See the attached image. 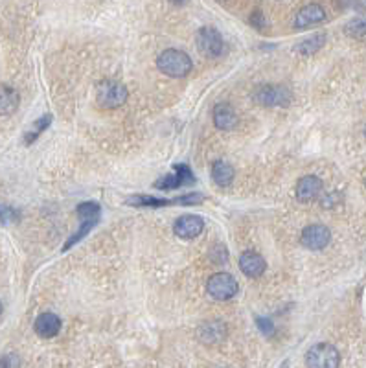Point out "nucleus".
Here are the masks:
<instances>
[{
  "instance_id": "obj_28",
  "label": "nucleus",
  "mask_w": 366,
  "mask_h": 368,
  "mask_svg": "<svg viewBox=\"0 0 366 368\" xmlns=\"http://www.w3.org/2000/svg\"><path fill=\"white\" fill-rule=\"evenodd\" d=\"M169 2H174L175 6H183V4H186L188 0H169Z\"/></svg>"
},
{
  "instance_id": "obj_14",
  "label": "nucleus",
  "mask_w": 366,
  "mask_h": 368,
  "mask_svg": "<svg viewBox=\"0 0 366 368\" xmlns=\"http://www.w3.org/2000/svg\"><path fill=\"white\" fill-rule=\"evenodd\" d=\"M228 335L227 324L223 320H208L197 328V339L203 344L223 343Z\"/></svg>"
},
{
  "instance_id": "obj_19",
  "label": "nucleus",
  "mask_w": 366,
  "mask_h": 368,
  "mask_svg": "<svg viewBox=\"0 0 366 368\" xmlns=\"http://www.w3.org/2000/svg\"><path fill=\"white\" fill-rule=\"evenodd\" d=\"M234 177H236V171L228 162L225 160H216L212 166V179L213 183L221 186V188H228L232 184Z\"/></svg>"
},
{
  "instance_id": "obj_29",
  "label": "nucleus",
  "mask_w": 366,
  "mask_h": 368,
  "mask_svg": "<svg viewBox=\"0 0 366 368\" xmlns=\"http://www.w3.org/2000/svg\"><path fill=\"white\" fill-rule=\"evenodd\" d=\"M2 311H4V306H2V302H0V315H2Z\"/></svg>"
},
{
  "instance_id": "obj_22",
  "label": "nucleus",
  "mask_w": 366,
  "mask_h": 368,
  "mask_svg": "<svg viewBox=\"0 0 366 368\" xmlns=\"http://www.w3.org/2000/svg\"><path fill=\"white\" fill-rule=\"evenodd\" d=\"M344 31L353 39H363V37H366V19H351L344 26Z\"/></svg>"
},
{
  "instance_id": "obj_15",
  "label": "nucleus",
  "mask_w": 366,
  "mask_h": 368,
  "mask_svg": "<svg viewBox=\"0 0 366 368\" xmlns=\"http://www.w3.org/2000/svg\"><path fill=\"white\" fill-rule=\"evenodd\" d=\"M239 269L247 278H260L267 269V262L256 250H245L239 256Z\"/></svg>"
},
{
  "instance_id": "obj_3",
  "label": "nucleus",
  "mask_w": 366,
  "mask_h": 368,
  "mask_svg": "<svg viewBox=\"0 0 366 368\" xmlns=\"http://www.w3.org/2000/svg\"><path fill=\"white\" fill-rule=\"evenodd\" d=\"M204 197L197 192L193 194H184L175 199H164V197H151V195H134L129 197L127 204L134 208H164V206H171V204H183V206H192V204L203 203Z\"/></svg>"
},
{
  "instance_id": "obj_26",
  "label": "nucleus",
  "mask_w": 366,
  "mask_h": 368,
  "mask_svg": "<svg viewBox=\"0 0 366 368\" xmlns=\"http://www.w3.org/2000/svg\"><path fill=\"white\" fill-rule=\"evenodd\" d=\"M256 324H258V330H260V332H262L265 337H269V335L274 334V324H272L271 318L256 317Z\"/></svg>"
},
{
  "instance_id": "obj_20",
  "label": "nucleus",
  "mask_w": 366,
  "mask_h": 368,
  "mask_svg": "<svg viewBox=\"0 0 366 368\" xmlns=\"http://www.w3.org/2000/svg\"><path fill=\"white\" fill-rule=\"evenodd\" d=\"M324 45H326V34H315L311 37H307V39L300 41L295 50H297V54L304 55V57H309V55L317 54Z\"/></svg>"
},
{
  "instance_id": "obj_32",
  "label": "nucleus",
  "mask_w": 366,
  "mask_h": 368,
  "mask_svg": "<svg viewBox=\"0 0 366 368\" xmlns=\"http://www.w3.org/2000/svg\"><path fill=\"white\" fill-rule=\"evenodd\" d=\"M365 184H366V183H365Z\"/></svg>"
},
{
  "instance_id": "obj_30",
  "label": "nucleus",
  "mask_w": 366,
  "mask_h": 368,
  "mask_svg": "<svg viewBox=\"0 0 366 368\" xmlns=\"http://www.w3.org/2000/svg\"><path fill=\"white\" fill-rule=\"evenodd\" d=\"M216 2H221V4H225V2H228V0H216Z\"/></svg>"
},
{
  "instance_id": "obj_25",
  "label": "nucleus",
  "mask_w": 366,
  "mask_h": 368,
  "mask_svg": "<svg viewBox=\"0 0 366 368\" xmlns=\"http://www.w3.org/2000/svg\"><path fill=\"white\" fill-rule=\"evenodd\" d=\"M210 258H212V262H216V264H219V265L227 264V260H228L227 247H225V245H216V247L212 249V253H210Z\"/></svg>"
},
{
  "instance_id": "obj_23",
  "label": "nucleus",
  "mask_w": 366,
  "mask_h": 368,
  "mask_svg": "<svg viewBox=\"0 0 366 368\" xmlns=\"http://www.w3.org/2000/svg\"><path fill=\"white\" fill-rule=\"evenodd\" d=\"M20 212L10 204H2L0 203V223L2 225H13L20 221Z\"/></svg>"
},
{
  "instance_id": "obj_10",
  "label": "nucleus",
  "mask_w": 366,
  "mask_h": 368,
  "mask_svg": "<svg viewBox=\"0 0 366 368\" xmlns=\"http://www.w3.org/2000/svg\"><path fill=\"white\" fill-rule=\"evenodd\" d=\"M330 241H332V232H330L326 225L321 223L306 227L302 230V236H300V243L307 250H324L330 245Z\"/></svg>"
},
{
  "instance_id": "obj_24",
  "label": "nucleus",
  "mask_w": 366,
  "mask_h": 368,
  "mask_svg": "<svg viewBox=\"0 0 366 368\" xmlns=\"http://www.w3.org/2000/svg\"><path fill=\"white\" fill-rule=\"evenodd\" d=\"M248 24L253 26L254 30L258 31H263L265 28H267V19H265V15H263L262 10H253V13L248 15Z\"/></svg>"
},
{
  "instance_id": "obj_9",
  "label": "nucleus",
  "mask_w": 366,
  "mask_h": 368,
  "mask_svg": "<svg viewBox=\"0 0 366 368\" xmlns=\"http://www.w3.org/2000/svg\"><path fill=\"white\" fill-rule=\"evenodd\" d=\"M190 184H195V175H193L192 168L188 164H175L174 174L160 177L157 183H153V188L160 190V192H169V190H177L181 186H190Z\"/></svg>"
},
{
  "instance_id": "obj_4",
  "label": "nucleus",
  "mask_w": 366,
  "mask_h": 368,
  "mask_svg": "<svg viewBox=\"0 0 366 368\" xmlns=\"http://www.w3.org/2000/svg\"><path fill=\"white\" fill-rule=\"evenodd\" d=\"M195 41H197L199 54H203L208 59H218L227 50L223 35L219 34V30H216L213 26H203L197 31Z\"/></svg>"
},
{
  "instance_id": "obj_6",
  "label": "nucleus",
  "mask_w": 366,
  "mask_h": 368,
  "mask_svg": "<svg viewBox=\"0 0 366 368\" xmlns=\"http://www.w3.org/2000/svg\"><path fill=\"white\" fill-rule=\"evenodd\" d=\"M306 365L311 368H337L341 365V353L330 343H317L306 353Z\"/></svg>"
},
{
  "instance_id": "obj_16",
  "label": "nucleus",
  "mask_w": 366,
  "mask_h": 368,
  "mask_svg": "<svg viewBox=\"0 0 366 368\" xmlns=\"http://www.w3.org/2000/svg\"><path fill=\"white\" fill-rule=\"evenodd\" d=\"M61 326H63L61 318L52 311H46V313H41L39 317L35 318L34 330L41 339H52L59 334Z\"/></svg>"
},
{
  "instance_id": "obj_5",
  "label": "nucleus",
  "mask_w": 366,
  "mask_h": 368,
  "mask_svg": "<svg viewBox=\"0 0 366 368\" xmlns=\"http://www.w3.org/2000/svg\"><path fill=\"white\" fill-rule=\"evenodd\" d=\"M253 98L263 107H287L293 101V92L283 85L265 83L254 90Z\"/></svg>"
},
{
  "instance_id": "obj_31",
  "label": "nucleus",
  "mask_w": 366,
  "mask_h": 368,
  "mask_svg": "<svg viewBox=\"0 0 366 368\" xmlns=\"http://www.w3.org/2000/svg\"><path fill=\"white\" fill-rule=\"evenodd\" d=\"M365 136H366V125H365Z\"/></svg>"
},
{
  "instance_id": "obj_1",
  "label": "nucleus",
  "mask_w": 366,
  "mask_h": 368,
  "mask_svg": "<svg viewBox=\"0 0 366 368\" xmlns=\"http://www.w3.org/2000/svg\"><path fill=\"white\" fill-rule=\"evenodd\" d=\"M76 214L80 218V229L78 232L70 236L66 239V243L63 245V253H66L69 249H72L74 245H78L83 238L89 236V232L94 229L96 225L99 223V218H101V206L94 201H87V203L78 204V208H76Z\"/></svg>"
},
{
  "instance_id": "obj_8",
  "label": "nucleus",
  "mask_w": 366,
  "mask_h": 368,
  "mask_svg": "<svg viewBox=\"0 0 366 368\" xmlns=\"http://www.w3.org/2000/svg\"><path fill=\"white\" fill-rule=\"evenodd\" d=\"M208 295L216 300H230L239 291V285L230 273H216L206 282Z\"/></svg>"
},
{
  "instance_id": "obj_18",
  "label": "nucleus",
  "mask_w": 366,
  "mask_h": 368,
  "mask_svg": "<svg viewBox=\"0 0 366 368\" xmlns=\"http://www.w3.org/2000/svg\"><path fill=\"white\" fill-rule=\"evenodd\" d=\"M20 96L13 87H0V116H10L19 109Z\"/></svg>"
},
{
  "instance_id": "obj_21",
  "label": "nucleus",
  "mask_w": 366,
  "mask_h": 368,
  "mask_svg": "<svg viewBox=\"0 0 366 368\" xmlns=\"http://www.w3.org/2000/svg\"><path fill=\"white\" fill-rule=\"evenodd\" d=\"M52 115H45V116H41L39 120H37V122H35L34 124V129L31 131H28V133L24 134V144L26 146H31L35 142V140L39 139L41 134L45 133L46 129H48L50 125H52Z\"/></svg>"
},
{
  "instance_id": "obj_7",
  "label": "nucleus",
  "mask_w": 366,
  "mask_h": 368,
  "mask_svg": "<svg viewBox=\"0 0 366 368\" xmlns=\"http://www.w3.org/2000/svg\"><path fill=\"white\" fill-rule=\"evenodd\" d=\"M127 87L118 81L105 80L98 85V105L104 109H118L127 101Z\"/></svg>"
},
{
  "instance_id": "obj_12",
  "label": "nucleus",
  "mask_w": 366,
  "mask_h": 368,
  "mask_svg": "<svg viewBox=\"0 0 366 368\" xmlns=\"http://www.w3.org/2000/svg\"><path fill=\"white\" fill-rule=\"evenodd\" d=\"M204 230V219L197 214H184L175 219L174 232L181 239L197 238Z\"/></svg>"
},
{
  "instance_id": "obj_2",
  "label": "nucleus",
  "mask_w": 366,
  "mask_h": 368,
  "mask_svg": "<svg viewBox=\"0 0 366 368\" xmlns=\"http://www.w3.org/2000/svg\"><path fill=\"white\" fill-rule=\"evenodd\" d=\"M157 66L162 74L169 78H184L193 70V61L186 52L168 48L157 57Z\"/></svg>"
},
{
  "instance_id": "obj_11",
  "label": "nucleus",
  "mask_w": 366,
  "mask_h": 368,
  "mask_svg": "<svg viewBox=\"0 0 366 368\" xmlns=\"http://www.w3.org/2000/svg\"><path fill=\"white\" fill-rule=\"evenodd\" d=\"M328 19V13L324 10V6L311 2V4L302 6L295 15V28L297 30H306V28H313V26L321 24Z\"/></svg>"
},
{
  "instance_id": "obj_27",
  "label": "nucleus",
  "mask_w": 366,
  "mask_h": 368,
  "mask_svg": "<svg viewBox=\"0 0 366 368\" xmlns=\"http://www.w3.org/2000/svg\"><path fill=\"white\" fill-rule=\"evenodd\" d=\"M0 367H20V359L17 358L15 353H8L0 358Z\"/></svg>"
},
{
  "instance_id": "obj_13",
  "label": "nucleus",
  "mask_w": 366,
  "mask_h": 368,
  "mask_svg": "<svg viewBox=\"0 0 366 368\" xmlns=\"http://www.w3.org/2000/svg\"><path fill=\"white\" fill-rule=\"evenodd\" d=\"M322 190H324V183L317 175H304L302 179L297 183L295 194H297L298 203H311L317 197H321Z\"/></svg>"
},
{
  "instance_id": "obj_17",
  "label": "nucleus",
  "mask_w": 366,
  "mask_h": 368,
  "mask_svg": "<svg viewBox=\"0 0 366 368\" xmlns=\"http://www.w3.org/2000/svg\"><path fill=\"white\" fill-rule=\"evenodd\" d=\"M239 124L238 113L228 104H219L213 109V125L221 131H232Z\"/></svg>"
}]
</instances>
